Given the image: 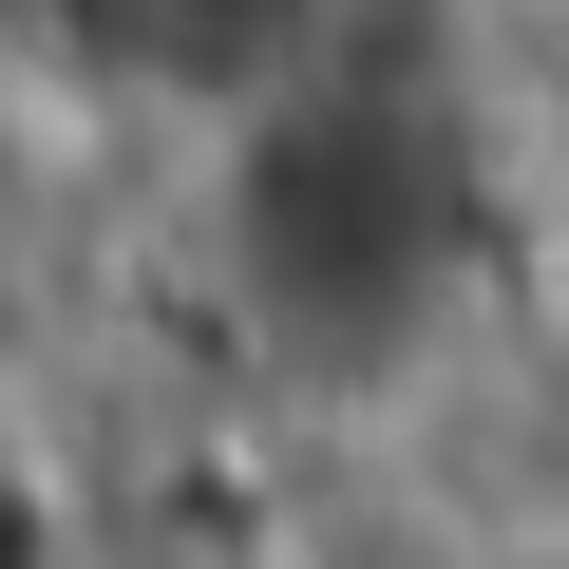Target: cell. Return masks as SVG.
Masks as SVG:
<instances>
[{"mask_svg": "<svg viewBox=\"0 0 569 569\" xmlns=\"http://www.w3.org/2000/svg\"><path fill=\"white\" fill-rule=\"evenodd\" d=\"M133 20H228V39H266L284 0H133Z\"/></svg>", "mask_w": 569, "mask_h": 569, "instance_id": "obj_2", "label": "cell"}, {"mask_svg": "<svg viewBox=\"0 0 569 569\" xmlns=\"http://www.w3.org/2000/svg\"><path fill=\"white\" fill-rule=\"evenodd\" d=\"M247 284L284 323H323V342H399L456 284V247H437V133L399 96H305L266 133V171H247Z\"/></svg>", "mask_w": 569, "mask_h": 569, "instance_id": "obj_1", "label": "cell"}, {"mask_svg": "<svg viewBox=\"0 0 569 569\" xmlns=\"http://www.w3.org/2000/svg\"><path fill=\"white\" fill-rule=\"evenodd\" d=\"M475 569H569V531H512V550H475Z\"/></svg>", "mask_w": 569, "mask_h": 569, "instance_id": "obj_3", "label": "cell"}]
</instances>
